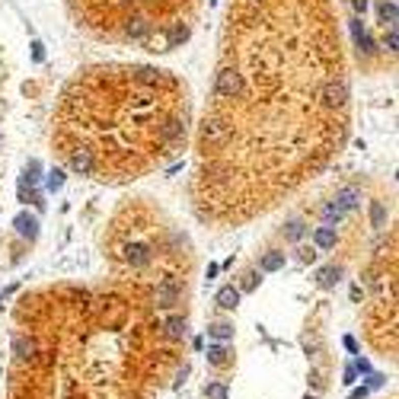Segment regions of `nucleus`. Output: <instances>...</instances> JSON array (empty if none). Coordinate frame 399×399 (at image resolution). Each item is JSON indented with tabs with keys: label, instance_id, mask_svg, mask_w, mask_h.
Listing matches in <instances>:
<instances>
[{
	"label": "nucleus",
	"instance_id": "obj_14",
	"mask_svg": "<svg viewBox=\"0 0 399 399\" xmlns=\"http://www.w3.org/2000/svg\"><path fill=\"white\" fill-rule=\"evenodd\" d=\"M323 217H326V221H329V224H338V221H342V217H345V211L338 208L335 201H329V204H326V208H323Z\"/></svg>",
	"mask_w": 399,
	"mask_h": 399
},
{
	"label": "nucleus",
	"instance_id": "obj_10",
	"mask_svg": "<svg viewBox=\"0 0 399 399\" xmlns=\"http://www.w3.org/2000/svg\"><path fill=\"white\" fill-rule=\"evenodd\" d=\"M313 236H316V246L320 249H332L335 246V230H332V227H316V233H313Z\"/></svg>",
	"mask_w": 399,
	"mask_h": 399
},
{
	"label": "nucleus",
	"instance_id": "obj_6",
	"mask_svg": "<svg viewBox=\"0 0 399 399\" xmlns=\"http://www.w3.org/2000/svg\"><path fill=\"white\" fill-rule=\"evenodd\" d=\"M217 304H221L224 310H233L240 304V291H236L233 284L230 287H221V291H217Z\"/></svg>",
	"mask_w": 399,
	"mask_h": 399
},
{
	"label": "nucleus",
	"instance_id": "obj_16",
	"mask_svg": "<svg viewBox=\"0 0 399 399\" xmlns=\"http://www.w3.org/2000/svg\"><path fill=\"white\" fill-rule=\"evenodd\" d=\"M208 361H211V364H217V367L227 364V348H224V345H211V348H208Z\"/></svg>",
	"mask_w": 399,
	"mask_h": 399
},
{
	"label": "nucleus",
	"instance_id": "obj_25",
	"mask_svg": "<svg viewBox=\"0 0 399 399\" xmlns=\"http://www.w3.org/2000/svg\"><path fill=\"white\" fill-rule=\"evenodd\" d=\"M355 10H358V13H364V10H367V0H355Z\"/></svg>",
	"mask_w": 399,
	"mask_h": 399
},
{
	"label": "nucleus",
	"instance_id": "obj_15",
	"mask_svg": "<svg viewBox=\"0 0 399 399\" xmlns=\"http://www.w3.org/2000/svg\"><path fill=\"white\" fill-rule=\"evenodd\" d=\"M208 332H211L214 338H221V342H224V338H233V326H230V323H214Z\"/></svg>",
	"mask_w": 399,
	"mask_h": 399
},
{
	"label": "nucleus",
	"instance_id": "obj_3",
	"mask_svg": "<svg viewBox=\"0 0 399 399\" xmlns=\"http://www.w3.org/2000/svg\"><path fill=\"white\" fill-rule=\"evenodd\" d=\"M345 99H348L345 80H326V83H323V105H326V109H342Z\"/></svg>",
	"mask_w": 399,
	"mask_h": 399
},
{
	"label": "nucleus",
	"instance_id": "obj_26",
	"mask_svg": "<svg viewBox=\"0 0 399 399\" xmlns=\"http://www.w3.org/2000/svg\"><path fill=\"white\" fill-rule=\"evenodd\" d=\"M307 399H310V396H307Z\"/></svg>",
	"mask_w": 399,
	"mask_h": 399
},
{
	"label": "nucleus",
	"instance_id": "obj_19",
	"mask_svg": "<svg viewBox=\"0 0 399 399\" xmlns=\"http://www.w3.org/2000/svg\"><path fill=\"white\" fill-rule=\"evenodd\" d=\"M45 185L51 189V192H58V189L64 185V173H61V169H51V173H48V182H45Z\"/></svg>",
	"mask_w": 399,
	"mask_h": 399
},
{
	"label": "nucleus",
	"instance_id": "obj_13",
	"mask_svg": "<svg viewBox=\"0 0 399 399\" xmlns=\"http://www.w3.org/2000/svg\"><path fill=\"white\" fill-rule=\"evenodd\" d=\"M13 352H16L22 361H26V358L35 355V342H32V338H26V335H19V338H16V345H13Z\"/></svg>",
	"mask_w": 399,
	"mask_h": 399
},
{
	"label": "nucleus",
	"instance_id": "obj_5",
	"mask_svg": "<svg viewBox=\"0 0 399 399\" xmlns=\"http://www.w3.org/2000/svg\"><path fill=\"white\" fill-rule=\"evenodd\" d=\"M179 300V287L176 284H160L156 287V307H173Z\"/></svg>",
	"mask_w": 399,
	"mask_h": 399
},
{
	"label": "nucleus",
	"instance_id": "obj_1",
	"mask_svg": "<svg viewBox=\"0 0 399 399\" xmlns=\"http://www.w3.org/2000/svg\"><path fill=\"white\" fill-rule=\"evenodd\" d=\"M214 93L221 96V99H240V96L246 93V77L240 74L236 67L224 64L217 70V80H214Z\"/></svg>",
	"mask_w": 399,
	"mask_h": 399
},
{
	"label": "nucleus",
	"instance_id": "obj_11",
	"mask_svg": "<svg viewBox=\"0 0 399 399\" xmlns=\"http://www.w3.org/2000/svg\"><path fill=\"white\" fill-rule=\"evenodd\" d=\"M377 13L383 19V26H396V4H390V0H380V7H377Z\"/></svg>",
	"mask_w": 399,
	"mask_h": 399
},
{
	"label": "nucleus",
	"instance_id": "obj_9",
	"mask_svg": "<svg viewBox=\"0 0 399 399\" xmlns=\"http://www.w3.org/2000/svg\"><path fill=\"white\" fill-rule=\"evenodd\" d=\"M163 329H166L169 338H182V335H185V320H182V316H169V320L163 323Z\"/></svg>",
	"mask_w": 399,
	"mask_h": 399
},
{
	"label": "nucleus",
	"instance_id": "obj_4",
	"mask_svg": "<svg viewBox=\"0 0 399 399\" xmlns=\"http://www.w3.org/2000/svg\"><path fill=\"white\" fill-rule=\"evenodd\" d=\"M335 204H338L342 211H352V208H358V204H361V192H358L355 185L338 189V192H335Z\"/></svg>",
	"mask_w": 399,
	"mask_h": 399
},
{
	"label": "nucleus",
	"instance_id": "obj_24",
	"mask_svg": "<svg viewBox=\"0 0 399 399\" xmlns=\"http://www.w3.org/2000/svg\"><path fill=\"white\" fill-rule=\"evenodd\" d=\"M386 48L396 51V29H390V35H386Z\"/></svg>",
	"mask_w": 399,
	"mask_h": 399
},
{
	"label": "nucleus",
	"instance_id": "obj_23",
	"mask_svg": "<svg viewBox=\"0 0 399 399\" xmlns=\"http://www.w3.org/2000/svg\"><path fill=\"white\" fill-rule=\"evenodd\" d=\"M32 58H35V61H42V58H45V48H42L39 42H35V45H32Z\"/></svg>",
	"mask_w": 399,
	"mask_h": 399
},
{
	"label": "nucleus",
	"instance_id": "obj_7",
	"mask_svg": "<svg viewBox=\"0 0 399 399\" xmlns=\"http://www.w3.org/2000/svg\"><path fill=\"white\" fill-rule=\"evenodd\" d=\"M16 230H19L22 236H35V233H39V221L29 217V214H19V217H16Z\"/></svg>",
	"mask_w": 399,
	"mask_h": 399
},
{
	"label": "nucleus",
	"instance_id": "obj_20",
	"mask_svg": "<svg viewBox=\"0 0 399 399\" xmlns=\"http://www.w3.org/2000/svg\"><path fill=\"white\" fill-rule=\"evenodd\" d=\"M300 236H304V224L291 221V224H287V240H300Z\"/></svg>",
	"mask_w": 399,
	"mask_h": 399
},
{
	"label": "nucleus",
	"instance_id": "obj_2",
	"mask_svg": "<svg viewBox=\"0 0 399 399\" xmlns=\"http://www.w3.org/2000/svg\"><path fill=\"white\" fill-rule=\"evenodd\" d=\"M64 153H67V166L77 169V173H83V176H93L96 169H99L90 147H70V150H64Z\"/></svg>",
	"mask_w": 399,
	"mask_h": 399
},
{
	"label": "nucleus",
	"instance_id": "obj_17",
	"mask_svg": "<svg viewBox=\"0 0 399 399\" xmlns=\"http://www.w3.org/2000/svg\"><path fill=\"white\" fill-rule=\"evenodd\" d=\"M230 393H227V386L224 383H208L204 386V399H227Z\"/></svg>",
	"mask_w": 399,
	"mask_h": 399
},
{
	"label": "nucleus",
	"instance_id": "obj_22",
	"mask_svg": "<svg viewBox=\"0 0 399 399\" xmlns=\"http://www.w3.org/2000/svg\"><path fill=\"white\" fill-rule=\"evenodd\" d=\"M185 39H189V29L182 26V22H179V26L173 29V42H185Z\"/></svg>",
	"mask_w": 399,
	"mask_h": 399
},
{
	"label": "nucleus",
	"instance_id": "obj_12",
	"mask_svg": "<svg viewBox=\"0 0 399 399\" xmlns=\"http://www.w3.org/2000/svg\"><path fill=\"white\" fill-rule=\"evenodd\" d=\"M342 278V269H335V265H326L320 272V287H335V281Z\"/></svg>",
	"mask_w": 399,
	"mask_h": 399
},
{
	"label": "nucleus",
	"instance_id": "obj_21",
	"mask_svg": "<svg viewBox=\"0 0 399 399\" xmlns=\"http://www.w3.org/2000/svg\"><path fill=\"white\" fill-rule=\"evenodd\" d=\"M370 214H374V227H380V224H383V217H386V211H383V204H380V201H374V211H370Z\"/></svg>",
	"mask_w": 399,
	"mask_h": 399
},
{
	"label": "nucleus",
	"instance_id": "obj_8",
	"mask_svg": "<svg viewBox=\"0 0 399 399\" xmlns=\"http://www.w3.org/2000/svg\"><path fill=\"white\" fill-rule=\"evenodd\" d=\"M259 269H262V272H278V269H284V252H269V256H262Z\"/></svg>",
	"mask_w": 399,
	"mask_h": 399
},
{
	"label": "nucleus",
	"instance_id": "obj_18",
	"mask_svg": "<svg viewBox=\"0 0 399 399\" xmlns=\"http://www.w3.org/2000/svg\"><path fill=\"white\" fill-rule=\"evenodd\" d=\"M128 259L135 262V265H147L150 256H147V249H144V246H131V249H128Z\"/></svg>",
	"mask_w": 399,
	"mask_h": 399
}]
</instances>
